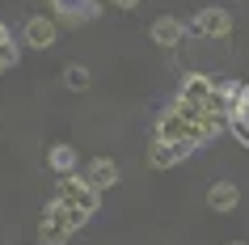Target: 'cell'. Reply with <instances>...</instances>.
Returning a JSON list of instances; mask_svg holds the SVG:
<instances>
[{"instance_id": "13", "label": "cell", "mask_w": 249, "mask_h": 245, "mask_svg": "<svg viewBox=\"0 0 249 245\" xmlns=\"http://www.w3.org/2000/svg\"><path fill=\"white\" fill-rule=\"evenodd\" d=\"M64 76H68V85H72V89H89V68L72 64V68H68V72H64Z\"/></svg>"}, {"instance_id": "17", "label": "cell", "mask_w": 249, "mask_h": 245, "mask_svg": "<svg viewBox=\"0 0 249 245\" xmlns=\"http://www.w3.org/2000/svg\"><path fill=\"white\" fill-rule=\"evenodd\" d=\"M232 245H241V241H232Z\"/></svg>"}, {"instance_id": "2", "label": "cell", "mask_w": 249, "mask_h": 245, "mask_svg": "<svg viewBox=\"0 0 249 245\" xmlns=\"http://www.w3.org/2000/svg\"><path fill=\"white\" fill-rule=\"evenodd\" d=\"M72 232H76V224H72V211H68V207L59 203V199H55V203L47 207V211H42L38 237H42L47 245H64L68 237H72Z\"/></svg>"}, {"instance_id": "3", "label": "cell", "mask_w": 249, "mask_h": 245, "mask_svg": "<svg viewBox=\"0 0 249 245\" xmlns=\"http://www.w3.org/2000/svg\"><path fill=\"white\" fill-rule=\"evenodd\" d=\"M195 34H203V38H228L232 34V13L228 9H198L195 13Z\"/></svg>"}, {"instance_id": "4", "label": "cell", "mask_w": 249, "mask_h": 245, "mask_svg": "<svg viewBox=\"0 0 249 245\" xmlns=\"http://www.w3.org/2000/svg\"><path fill=\"white\" fill-rule=\"evenodd\" d=\"M51 4L68 26H85V21H93L102 13V0H51Z\"/></svg>"}, {"instance_id": "5", "label": "cell", "mask_w": 249, "mask_h": 245, "mask_svg": "<svg viewBox=\"0 0 249 245\" xmlns=\"http://www.w3.org/2000/svg\"><path fill=\"white\" fill-rule=\"evenodd\" d=\"M21 42H26V47H51L55 42V21L42 17V13H34L26 26H21Z\"/></svg>"}, {"instance_id": "1", "label": "cell", "mask_w": 249, "mask_h": 245, "mask_svg": "<svg viewBox=\"0 0 249 245\" xmlns=\"http://www.w3.org/2000/svg\"><path fill=\"white\" fill-rule=\"evenodd\" d=\"M55 199L68 207H80L85 216L97 211V186L89 178H72V173H59V186H55Z\"/></svg>"}, {"instance_id": "6", "label": "cell", "mask_w": 249, "mask_h": 245, "mask_svg": "<svg viewBox=\"0 0 249 245\" xmlns=\"http://www.w3.org/2000/svg\"><path fill=\"white\" fill-rule=\"evenodd\" d=\"M195 144H182V140H157L152 144V165L165 169V165H178V161H186V152H190Z\"/></svg>"}, {"instance_id": "15", "label": "cell", "mask_w": 249, "mask_h": 245, "mask_svg": "<svg viewBox=\"0 0 249 245\" xmlns=\"http://www.w3.org/2000/svg\"><path fill=\"white\" fill-rule=\"evenodd\" d=\"M118 9H135V4H140V0H114Z\"/></svg>"}, {"instance_id": "16", "label": "cell", "mask_w": 249, "mask_h": 245, "mask_svg": "<svg viewBox=\"0 0 249 245\" xmlns=\"http://www.w3.org/2000/svg\"><path fill=\"white\" fill-rule=\"evenodd\" d=\"M9 42H13V38H9V30L0 26V47H9Z\"/></svg>"}, {"instance_id": "10", "label": "cell", "mask_w": 249, "mask_h": 245, "mask_svg": "<svg viewBox=\"0 0 249 245\" xmlns=\"http://www.w3.org/2000/svg\"><path fill=\"white\" fill-rule=\"evenodd\" d=\"M89 182L97 186V190H106V186H114V182H118V165L110 161V156H97V161L89 165Z\"/></svg>"}, {"instance_id": "7", "label": "cell", "mask_w": 249, "mask_h": 245, "mask_svg": "<svg viewBox=\"0 0 249 245\" xmlns=\"http://www.w3.org/2000/svg\"><path fill=\"white\" fill-rule=\"evenodd\" d=\"M182 38H186V26L178 17H157V21H152V42H157V47H178Z\"/></svg>"}, {"instance_id": "9", "label": "cell", "mask_w": 249, "mask_h": 245, "mask_svg": "<svg viewBox=\"0 0 249 245\" xmlns=\"http://www.w3.org/2000/svg\"><path fill=\"white\" fill-rule=\"evenodd\" d=\"M207 203L215 207V211H232V207L241 203V190H236L232 182H215V186H211V194H207Z\"/></svg>"}, {"instance_id": "11", "label": "cell", "mask_w": 249, "mask_h": 245, "mask_svg": "<svg viewBox=\"0 0 249 245\" xmlns=\"http://www.w3.org/2000/svg\"><path fill=\"white\" fill-rule=\"evenodd\" d=\"M47 161H51L55 173H72V165H76V148H72V144H55L51 152H47Z\"/></svg>"}, {"instance_id": "8", "label": "cell", "mask_w": 249, "mask_h": 245, "mask_svg": "<svg viewBox=\"0 0 249 245\" xmlns=\"http://www.w3.org/2000/svg\"><path fill=\"white\" fill-rule=\"evenodd\" d=\"M211 89H215V80H207V76H198V72H190V76L182 80V93H178V97H186V102H203V106H211Z\"/></svg>"}, {"instance_id": "12", "label": "cell", "mask_w": 249, "mask_h": 245, "mask_svg": "<svg viewBox=\"0 0 249 245\" xmlns=\"http://www.w3.org/2000/svg\"><path fill=\"white\" fill-rule=\"evenodd\" d=\"M232 127L249 140V85H245V93H241V102H236V110H232Z\"/></svg>"}, {"instance_id": "14", "label": "cell", "mask_w": 249, "mask_h": 245, "mask_svg": "<svg viewBox=\"0 0 249 245\" xmlns=\"http://www.w3.org/2000/svg\"><path fill=\"white\" fill-rule=\"evenodd\" d=\"M13 64H17V47L9 42V47H0V72H4V68H13Z\"/></svg>"}]
</instances>
